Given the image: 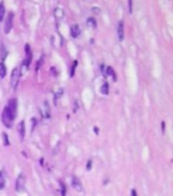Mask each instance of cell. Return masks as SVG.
Wrapping results in <instances>:
<instances>
[{"mask_svg":"<svg viewBox=\"0 0 173 196\" xmlns=\"http://www.w3.org/2000/svg\"><path fill=\"white\" fill-rule=\"evenodd\" d=\"M86 24H87V26H89V28H96V22L93 17H89L87 20V22H86Z\"/></svg>","mask_w":173,"mask_h":196,"instance_id":"16","label":"cell"},{"mask_svg":"<svg viewBox=\"0 0 173 196\" xmlns=\"http://www.w3.org/2000/svg\"><path fill=\"white\" fill-rule=\"evenodd\" d=\"M72 187L74 188L76 191H78V192H82V190H83V187H82L81 182H80L79 179H78V178H76V177H73Z\"/></svg>","mask_w":173,"mask_h":196,"instance_id":"7","label":"cell"},{"mask_svg":"<svg viewBox=\"0 0 173 196\" xmlns=\"http://www.w3.org/2000/svg\"><path fill=\"white\" fill-rule=\"evenodd\" d=\"M132 1H131V0H130V1H129V7H130V13H132L133 12V9H132Z\"/></svg>","mask_w":173,"mask_h":196,"instance_id":"24","label":"cell"},{"mask_svg":"<svg viewBox=\"0 0 173 196\" xmlns=\"http://www.w3.org/2000/svg\"><path fill=\"white\" fill-rule=\"evenodd\" d=\"M92 10H93V12H94V13H98V12H99V11H98V10H99V8H97V7H94V8L92 9Z\"/></svg>","mask_w":173,"mask_h":196,"instance_id":"25","label":"cell"},{"mask_svg":"<svg viewBox=\"0 0 173 196\" xmlns=\"http://www.w3.org/2000/svg\"><path fill=\"white\" fill-rule=\"evenodd\" d=\"M4 12H5L4 4H3V2H0V22H2L3 16H4Z\"/></svg>","mask_w":173,"mask_h":196,"instance_id":"17","label":"cell"},{"mask_svg":"<svg viewBox=\"0 0 173 196\" xmlns=\"http://www.w3.org/2000/svg\"><path fill=\"white\" fill-rule=\"evenodd\" d=\"M80 35V28L78 24H73L71 26V36L73 38H78Z\"/></svg>","mask_w":173,"mask_h":196,"instance_id":"10","label":"cell"},{"mask_svg":"<svg viewBox=\"0 0 173 196\" xmlns=\"http://www.w3.org/2000/svg\"><path fill=\"white\" fill-rule=\"evenodd\" d=\"M77 64H78V62L77 61H74L72 64V67H71V72H70V76L72 77V76H74V73H75V69H76L77 67Z\"/></svg>","mask_w":173,"mask_h":196,"instance_id":"20","label":"cell"},{"mask_svg":"<svg viewBox=\"0 0 173 196\" xmlns=\"http://www.w3.org/2000/svg\"><path fill=\"white\" fill-rule=\"evenodd\" d=\"M55 15L57 18H62V17L64 16V11L61 8H57L55 10Z\"/></svg>","mask_w":173,"mask_h":196,"instance_id":"18","label":"cell"},{"mask_svg":"<svg viewBox=\"0 0 173 196\" xmlns=\"http://www.w3.org/2000/svg\"><path fill=\"white\" fill-rule=\"evenodd\" d=\"M132 196H137V192H136V190L135 189L132 190Z\"/></svg>","mask_w":173,"mask_h":196,"instance_id":"26","label":"cell"},{"mask_svg":"<svg viewBox=\"0 0 173 196\" xmlns=\"http://www.w3.org/2000/svg\"><path fill=\"white\" fill-rule=\"evenodd\" d=\"M20 70H19L18 67H15L14 69L11 72V76H10V86L12 87V90H16L17 85L19 83V78H20Z\"/></svg>","mask_w":173,"mask_h":196,"instance_id":"1","label":"cell"},{"mask_svg":"<svg viewBox=\"0 0 173 196\" xmlns=\"http://www.w3.org/2000/svg\"><path fill=\"white\" fill-rule=\"evenodd\" d=\"M42 110H43V116L45 117V118H50V116H51V111H50V106L47 102H44L43 109H42Z\"/></svg>","mask_w":173,"mask_h":196,"instance_id":"9","label":"cell"},{"mask_svg":"<svg viewBox=\"0 0 173 196\" xmlns=\"http://www.w3.org/2000/svg\"><path fill=\"white\" fill-rule=\"evenodd\" d=\"M91 166H92V161H90V159H89V161H88V163H87V167H86L88 171L91 170Z\"/></svg>","mask_w":173,"mask_h":196,"instance_id":"23","label":"cell"},{"mask_svg":"<svg viewBox=\"0 0 173 196\" xmlns=\"http://www.w3.org/2000/svg\"><path fill=\"white\" fill-rule=\"evenodd\" d=\"M108 75V76H112L113 78V81H115L116 80V77H115V73H114V71H113L112 67L111 66H107L106 67V72H105V77Z\"/></svg>","mask_w":173,"mask_h":196,"instance_id":"13","label":"cell"},{"mask_svg":"<svg viewBox=\"0 0 173 196\" xmlns=\"http://www.w3.org/2000/svg\"><path fill=\"white\" fill-rule=\"evenodd\" d=\"M5 182H6V178H5L4 171H0V189H3L5 187Z\"/></svg>","mask_w":173,"mask_h":196,"instance_id":"12","label":"cell"},{"mask_svg":"<svg viewBox=\"0 0 173 196\" xmlns=\"http://www.w3.org/2000/svg\"><path fill=\"white\" fill-rule=\"evenodd\" d=\"M108 92H109L108 83H107V82H104L100 87V93L102 94V95L106 96V95H108Z\"/></svg>","mask_w":173,"mask_h":196,"instance_id":"14","label":"cell"},{"mask_svg":"<svg viewBox=\"0 0 173 196\" xmlns=\"http://www.w3.org/2000/svg\"><path fill=\"white\" fill-rule=\"evenodd\" d=\"M118 40H120V42L124 40V37H125L124 22H120V24H118Z\"/></svg>","mask_w":173,"mask_h":196,"instance_id":"8","label":"cell"},{"mask_svg":"<svg viewBox=\"0 0 173 196\" xmlns=\"http://www.w3.org/2000/svg\"><path fill=\"white\" fill-rule=\"evenodd\" d=\"M18 133L19 136L22 139L24 138V134H26V126H24V121H22V122L19 123L18 125Z\"/></svg>","mask_w":173,"mask_h":196,"instance_id":"11","label":"cell"},{"mask_svg":"<svg viewBox=\"0 0 173 196\" xmlns=\"http://www.w3.org/2000/svg\"><path fill=\"white\" fill-rule=\"evenodd\" d=\"M2 139H3V144L4 145H9L10 144V142H9V140H8V137H7V134L5 133V132H3L2 133Z\"/></svg>","mask_w":173,"mask_h":196,"instance_id":"19","label":"cell"},{"mask_svg":"<svg viewBox=\"0 0 173 196\" xmlns=\"http://www.w3.org/2000/svg\"><path fill=\"white\" fill-rule=\"evenodd\" d=\"M5 57H6V52H5V48L4 47H1V59L4 60Z\"/></svg>","mask_w":173,"mask_h":196,"instance_id":"21","label":"cell"},{"mask_svg":"<svg viewBox=\"0 0 173 196\" xmlns=\"http://www.w3.org/2000/svg\"><path fill=\"white\" fill-rule=\"evenodd\" d=\"M24 49H26V58H24V64L22 65H24V66H26L28 68V66H30V63H32V50H30V46L28 45V44H26Z\"/></svg>","mask_w":173,"mask_h":196,"instance_id":"5","label":"cell"},{"mask_svg":"<svg viewBox=\"0 0 173 196\" xmlns=\"http://www.w3.org/2000/svg\"><path fill=\"white\" fill-rule=\"evenodd\" d=\"M0 76L4 78L6 76V66L3 62L0 63Z\"/></svg>","mask_w":173,"mask_h":196,"instance_id":"15","label":"cell"},{"mask_svg":"<svg viewBox=\"0 0 173 196\" xmlns=\"http://www.w3.org/2000/svg\"><path fill=\"white\" fill-rule=\"evenodd\" d=\"M78 104H77V102H75V108H74V112H77V110H78Z\"/></svg>","mask_w":173,"mask_h":196,"instance_id":"27","label":"cell"},{"mask_svg":"<svg viewBox=\"0 0 173 196\" xmlns=\"http://www.w3.org/2000/svg\"><path fill=\"white\" fill-rule=\"evenodd\" d=\"M13 119L11 118L10 114H9L8 110H7V108L5 107L4 109H3L2 111V122L3 124H4L5 127L7 128H11L12 127V123H13Z\"/></svg>","mask_w":173,"mask_h":196,"instance_id":"2","label":"cell"},{"mask_svg":"<svg viewBox=\"0 0 173 196\" xmlns=\"http://www.w3.org/2000/svg\"><path fill=\"white\" fill-rule=\"evenodd\" d=\"M60 184H61V188H62V196H65L66 195V187H65V185L64 184L62 183V182H60Z\"/></svg>","mask_w":173,"mask_h":196,"instance_id":"22","label":"cell"},{"mask_svg":"<svg viewBox=\"0 0 173 196\" xmlns=\"http://www.w3.org/2000/svg\"><path fill=\"white\" fill-rule=\"evenodd\" d=\"M24 185H26V177L24 174H20L16 179V184H15V188H16L17 192H20L24 189Z\"/></svg>","mask_w":173,"mask_h":196,"instance_id":"4","label":"cell"},{"mask_svg":"<svg viewBox=\"0 0 173 196\" xmlns=\"http://www.w3.org/2000/svg\"><path fill=\"white\" fill-rule=\"evenodd\" d=\"M165 131V122H162V132Z\"/></svg>","mask_w":173,"mask_h":196,"instance_id":"28","label":"cell"},{"mask_svg":"<svg viewBox=\"0 0 173 196\" xmlns=\"http://www.w3.org/2000/svg\"><path fill=\"white\" fill-rule=\"evenodd\" d=\"M13 16H14L13 12H9L8 15H7L6 22H5V26H4V32H5V34H8V33L11 31V28H12Z\"/></svg>","mask_w":173,"mask_h":196,"instance_id":"6","label":"cell"},{"mask_svg":"<svg viewBox=\"0 0 173 196\" xmlns=\"http://www.w3.org/2000/svg\"><path fill=\"white\" fill-rule=\"evenodd\" d=\"M94 130H95V133H96V134H98V128H96V127H95V128H94Z\"/></svg>","mask_w":173,"mask_h":196,"instance_id":"29","label":"cell"},{"mask_svg":"<svg viewBox=\"0 0 173 196\" xmlns=\"http://www.w3.org/2000/svg\"><path fill=\"white\" fill-rule=\"evenodd\" d=\"M7 110H8L9 114H10L11 118L14 120L16 117V110H17V101L16 99H11L8 102V106H6Z\"/></svg>","mask_w":173,"mask_h":196,"instance_id":"3","label":"cell"}]
</instances>
